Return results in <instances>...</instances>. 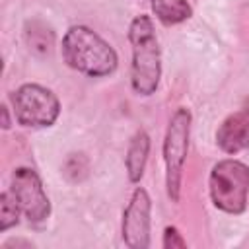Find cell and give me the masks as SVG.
<instances>
[{
	"instance_id": "cell-1",
	"label": "cell",
	"mask_w": 249,
	"mask_h": 249,
	"mask_svg": "<svg viewBox=\"0 0 249 249\" xmlns=\"http://www.w3.org/2000/svg\"><path fill=\"white\" fill-rule=\"evenodd\" d=\"M128 43L132 49L130 62V86L140 97L156 93L161 80V51L154 29V21L148 14L136 16L128 25Z\"/></svg>"
},
{
	"instance_id": "cell-10",
	"label": "cell",
	"mask_w": 249,
	"mask_h": 249,
	"mask_svg": "<svg viewBox=\"0 0 249 249\" xmlns=\"http://www.w3.org/2000/svg\"><path fill=\"white\" fill-rule=\"evenodd\" d=\"M154 16L167 27L187 21L193 16V8L187 0H150Z\"/></svg>"
},
{
	"instance_id": "cell-2",
	"label": "cell",
	"mask_w": 249,
	"mask_h": 249,
	"mask_svg": "<svg viewBox=\"0 0 249 249\" xmlns=\"http://www.w3.org/2000/svg\"><path fill=\"white\" fill-rule=\"evenodd\" d=\"M64 62L89 78L111 76L119 66L117 51L91 27L72 25L62 37Z\"/></svg>"
},
{
	"instance_id": "cell-7",
	"label": "cell",
	"mask_w": 249,
	"mask_h": 249,
	"mask_svg": "<svg viewBox=\"0 0 249 249\" xmlns=\"http://www.w3.org/2000/svg\"><path fill=\"white\" fill-rule=\"evenodd\" d=\"M152 218V200L146 189L136 187L124 212L121 235L126 247L130 249H148L150 247V220Z\"/></svg>"
},
{
	"instance_id": "cell-3",
	"label": "cell",
	"mask_w": 249,
	"mask_h": 249,
	"mask_svg": "<svg viewBox=\"0 0 249 249\" xmlns=\"http://www.w3.org/2000/svg\"><path fill=\"white\" fill-rule=\"evenodd\" d=\"M208 193L212 204L231 216L247 210L249 200V165L239 160H220L208 175Z\"/></svg>"
},
{
	"instance_id": "cell-14",
	"label": "cell",
	"mask_w": 249,
	"mask_h": 249,
	"mask_svg": "<svg viewBox=\"0 0 249 249\" xmlns=\"http://www.w3.org/2000/svg\"><path fill=\"white\" fill-rule=\"evenodd\" d=\"M12 126V123H10V115H8V107L6 105H2V128L4 130H8Z\"/></svg>"
},
{
	"instance_id": "cell-11",
	"label": "cell",
	"mask_w": 249,
	"mask_h": 249,
	"mask_svg": "<svg viewBox=\"0 0 249 249\" xmlns=\"http://www.w3.org/2000/svg\"><path fill=\"white\" fill-rule=\"evenodd\" d=\"M25 41L29 49L37 54H47L53 47V31L41 21H27L25 25Z\"/></svg>"
},
{
	"instance_id": "cell-12",
	"label": "cell",
	"mask_w": 249,
	"mask_h": 249,
	"mask_svg": "<svg viewBox=\"0 0 249 249\" xmlns=\"http://www.w3.org/2000/svg\"><path fill=\"white\" fill-rule=\"evenodd\" d=\"M19 206L12 195V191H4L0 195V231H8L10 228L19 224Z\"/></svg>"
},
{
	"instance_id": "cell-6",
	"label": "cell",
	"mask_w": 249,
	"mask_h": 249,
	"mask_svg": "<svg viewBox=\"0 0 249 249\" xmlns=\"http://www.w3.org/2000/svg\"><path fill=\"white\" fill-rule=\"evenodd\" d=\"M10 191L29 224H43L51 216V200L39 173L31 167H18L12 173Z\"/></svg>"
},
{
	"instance_id": "cell-13",
	"label": "cell",
	"mask_w": 249,
	"mask_h": 249,
	"mask_svg": "<svg viewBox=\"0 0 249 249\" xmlns=\"http://www.w3.org/2000/svg\"><path fill=\"white\" fill-rule=\"evenodd\" d=\"M161 245H163V249H185L187 247V241H185L183 233L175 226H167L163 230Z\"/></svg>"
},
{
	"instance_id": "cell-9",
	"label": "cell",
	"mask_w": 249,
	"mask_h": 249,
	"mask_svg": "<svg viewBox=\"0 0 249 249\" xmlns=\"http://www.w3.org/2000/svg\"><path fill=\"white\" fill-rule=\"evenodd\" d=\"M148 156H150V136H148L146 130L140 128L130 138L128 150H126V156H124V167H126L130 183H138L142 179Z\"/></svg>"
},
{
	"instance_id": "cell-4",
	"label": "cell",
	"mask_w": 249,
	"mask_h": 249,
	"mask_svg": "<svg viewBox=\"0 0 249 249\" xmlns=\"http://www.w3.org/2000/svg\"><path fill=\"white\" fill-rule=\"evenodd\" d=\"M191 111L187 107H179L165 130L163 138V161H165V189L171 202H179L181 198V181H183V167L189 152V138H191Z\"/></svg>"
},
{
	"instance_id": "cell-8",
	"label": "cell",
	"mask_w": 249,
	"mask_h": 249,
	"mask_svg": "<svg viewBox=\"0 0 249 249\" xmlns=\"http://www.w3.org/2000/svg\"><path fill=\"white\" fill-rule=\"evenodd\" d=\"M216 144L230 156L249 148V109H237L220 123L216 130Z\"/></svg>"
},
{
	"instance_id": "cell-5",
	"label": "cell",
	"mask_w": 249,
	"mask_h": 249,
	"mask_svg": "<svg viewBox=\"0 0 249 249\" xmlns=\"http://www.w3.org/2000/svg\"><path fill=\"white\" fill-rule=\"evenodd\" d=\"M10 101L18 124L25 128H49L60 115L58 97L41 84H21L10 95Z\"/></svg>"
}]
</instances>
